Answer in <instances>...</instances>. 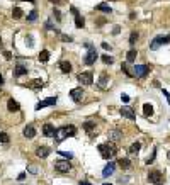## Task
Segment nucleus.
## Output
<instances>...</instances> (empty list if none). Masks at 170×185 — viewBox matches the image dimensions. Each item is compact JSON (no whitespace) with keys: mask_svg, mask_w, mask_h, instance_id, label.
I'll use <instances>...</instances> for the list:
<instances>
[{"mask_svg":"<svg viewBox=\"0 0 170 185\" xmlns=\"http://www.w3.org/2000/svg\"><path fill=\"white\" fill-rule=\"evenodd\" d=\"M99 153H100V156H102L104 160H111V158L116 156L118 148L114 146L112 143H106V145H100L99 146Z\"/></svg>","mask_w":170,"mask_h":185,"instance_id":"f257e3e1","label":"nucleus"},{"mask_svg":"<svg viewBox=\"0 0 170 185\" xmlns=\"http://www.w3.org/2000/svg\"><path fill=\"white\" fill-rule=\"evenodd\" d=\"M169 43H170V34L169 36H157V38L150 43V49L155 51V49H158L160 46H163V44H169Z\"/></svg>","mask_w":170,"mask_h":185,"instance_id":"f03ea898","label":"nucleus"},{"mask_svg":"<svg viewBox=\"0 0 170 185\" xmlns=\"http://www.w3.org/2000/svg\"><path fill=\"white\" fill-rule=\"evenodd\" d=\"M85 46L89 48V53H87V56H85L83 61H85V65H89L90 66V65H94V63L97 61V51H95V48H94L90 43H85Z\"/></svg>","mask_w":170,"mask_h":185,"instance_id":"7ed1b4c3","label":"nucleus"},{"mask_svg":"<svg viewBox=\"0 0 170 185\" xmlns=\"http://www.w3.org/2000/svg\"><path fill=\"white\" fill-rule=\"evenodd\" d=\"M55 170L60 173H66L71 170V163H68V160H58L55 161Z\"/></svg>","mask_w":170,"mask_h":185,"instance_id":"20e7f679","label":"nucleus"},{"mask_svg":"<svg viewBox=\"0 0 170 185\" xmlns=\"http://www.w3.org/2000/svg\"><path fill=\"white\" fill-rule=\"evenodd\" d=\"M83 95H85V92L82 90V87H77V88H71L70 90V97L73 102H82L83 100Z\"/></svg>","mask_w":170,"mask_h":185,"instance_id":"39448f33","label":"nucleus"},{"mask_svg":"<svg viewBox=\"0 0 170 185\" xmlns=\"http://www.w3.org/2000/svg\"><path fill=\"white\" fill-rule=\"evenodd\" d=\"M58 102V97H50V98H44V100H41L36 104V110H41V109L44 107H50V105H55Z\"/></svg>","mask_w":170,"mask_h":185,"instance_id":"423d86ee","label":"nucleus"},{"mask_svg":"<svg viewBox=\"0 0 170 185\" xmlns=\"http://www.w3.org/2000/svg\"><path fill=\"white\" fill-rule=\"evenodd\" d=\"M97 87H99L100 90H107V88H109V75H107L106 71L100 73L99 82H97Z\"/></svg>","mask_w":170,"mask_h":185,"instance_id":"0eeeda50","label":"nucleus"},{"mask_svg":"<svg viewBox=\"0 0 170 185\" xmlns=\"http://www.w3.org/2000/svg\"><path fill=\"white\" fill-rule=\"evenodd\" d=\"M148 71H150V66H146V65H136V66H134V77L145 78Z\"/></svg>","mask_w":170,"mask_h":185,"instance_id":"6e6552de","label":"nucleus"},{"mask_svg":"<svg viewBox=\"0 0 170 185\" xmlns=\"http://www.w3.org/2000/svg\"><path fill=\"white\" fill-rule=\"evenodd\" d=\"M78 82L83 85H90V83H94V75L90 71H82L78 75Z\"/></svg>","mask_w":170,"mask_h":185,"instance_id":"1a4fd4ad","label":"nucleus"},{"mask_svg":"<svg viewBox=\"0 0 170 185\" xmlns=\"http://www.w3.org/2000/svg\"><path fill=\"white\" fill-rule=\"evenodd\" d=\"M162 173L158 172V170H153V172H150L148 173V182L150 184H155V185H160L162 184Z\"/></svg>","mask_w":170,"mask_h":185,"instance_id":"9d476101","label":"nucleus"},{"mask_svg":"<svg viewBox=\"0 0 170 185\" xmlns=\"http://www.w3.org/2000/svg\"><path fill=\"white\" fill-rule=\"evenodd\" d=\"M119 112H121V116L126 117V119H131V121H134V119H136V114H134V110H133L131 107H128V105H126V107H122Z\"/></svg>","mask_w":170,"mask_h":185,"instance_id":"9b49d317","label":"nucleus"},{"mask_svg":"<svg viewBox=\"0 0 170 185\" xmlns=\"http://www.w3.org/2000/svg\"><path fill=\"white\" fill-rule=\"evenodd\" d=\"M55 133H56V129H55L53 124L48 122V124H44V126H43V134H44V136L51 138V136H55Z\"/></svg>","mask_w":170,"mask_h":185,"instance_id":"f8f14e48","label":"nucleus"},{"mask_svg":"<svg viewBox=\"0 0 170 185\" xmlns=\"http://www.w3.org/2000/svg\"><path fill=\"white\" fill-rule=\"evenodd\" d=\"M65 138H68L66 131H65V127H60V129H56V133H55V141H56V143H61Z\"/></svg>","mask_w":170,"mask_h":185,"instance_id":"ddd939ff","label":"nucleus"},{"mask_svg":"<svg viewBox=\"0 0 170 185\" xmlns=\"http://www.w3.org/2000/svg\"><path fill=\"white\" fill-rule=\"evenodd\" d=\"M114 170H116V163H107V165L104 166V170H102V177H109L114 173Z\"/></svg>","mask_w":170,"mask_h":185,"instance_id":"4468645a","label":"nucleus"},{"mask_svg":"<svg viewBox=\"0 0 170 185\" xmlns=\"http://www.w3.org/2000/svg\"><path fill=\"white\" fill-rule=\"evenodd\" d=\"M24 136L27 138V139H32V138L36 136V129H34L32 124H29V126L24 127Z\"/></svg>","mask_w":170,"mask_h":185,"instance_id":"2eb2a0df","label":"nucleus"},{"mask_svg":"<svg viewBox=\"0 0 170 185\" xmlns=\"http://www.w3.org/2000/svg\"><path fill=\"white\" fill-rule=\"evenodd\" d=\"M50 153H51V149L48 146H38V149H36V155L39 158H46Z\"/></svg>","mask_w":170,"mask_h":185,"instance_id":"dca6fc26","label":"nucleus"},{"mask_svg":"<svg viewBox=\"0 0 170 185\" xmlns=\"http://www.w3.org/2000/svg\"><path fill=\"white\" fill-rule=\"evenodd\" d=\"M27 87L32 88V90H39V88L44 87V83H43V80L36 78V80H32V82H29V83H27Z\"/></svg>","mask_w":170,"mask_h":185,"instance_id":"f3484780","label":"nucleus"},{"mask_svg":"<svg viewBox=\"0 0 170 185\" xmlns=\"http://www.w3.org/2000/svg\"><path fill=\"white\" fill-rule=\"evenodd\" d=\"M7 109H9L10 112H17L20 109V105H19V102H15L14 98H9L7 100Z\"/></svg>","mask_w":170,"mask_h":185,"instance_id":"a211bd4d","label":"nucleus"},{"mask_svg":"<svg viewBox=\"0 0 170 185\" xmlns=\"http://www.w3.org/2000/svg\"><path fill=\"white\" fill-rule=\"evenodd\" d=\"M121 138H122V133H121V131H118V129H112V131H109V139L112 141V143L119 141Z\"/></svg>","mask_w":170,"mask_h":185,"instance_id":"6ab92c4d","label":"nucleus"},{"mask_svg":"<svg viewBox=\"0 0 170 185\" xmlns=\"http://www.w3.org/2000/svg\"><path fill=\"white\" fill-rule=\"evenodd\" d=\"M24 75H27V68L22 65H17L14 70V77H24Z\"/></svg>","mask_w":170,"mask_h":185,"instance_id":"aec40b11","label":"nucleus"},{"mask_svg":"<svg viewBox=\"0 0 170 185\" xmlns=\"http://www.w3.org/2000/svg\"><path fill=\"white\" fill-rule=\"evenodd\" d=\"M60 70H61V73H70L71 71V63L70 61H61L60 63Z\"/></svg>","mask_w":170,"mask_h":185,"instance_id":"412c9836","label":"nucleus"},{"mask_svg":"<svg viewBox=\"0 0 170 185\" xmlns=\"http://www.w3.org/2000/svg\"><path fill=\"white\" fill-rule=\"evenodd\" d=\"M136 56H138L136 49H129V51H128V54H126V61H128V63H133V61L136 59Z\"/></svg>","mask_w":170,"mask_h":185,"instance_id":"4be33fe9","label":"nucleus"},{"mask_svg":"<svg viewBox=\"0 0 170 185\" xmlns=\"http://www.w3.org/2000/svg\"><path fill=\"white\" fill-rule=\"evenodd\" d=\"M140 148H141V143H138V141H136V143H133V145L129 146V149H128V151H129V155H136V153L140 151Z\"/></svg>","mask_w":170,"mask_h":185,"instance_id":"5701e85b","label":"nucleus"},{"mask_svg":"<svg viewBox=\"0 0 170 185\" xmlns=\"http://www.w3.org/2000/svg\"><path fill=\"white\" fill-rule=\"evenodd\" d=\"M118 165H119L121 168H124V170H128V168H131V161L128 158H121L119 161H118Z\"/></svg>","mask_w":170,"mask_h":185,"instance_id":"b1692460","label":"nucleus"},{"mask_svg":"<svg viewBox=\"0 0 170 185\" xmlns=\"http://www.w3.org/2000/svg\"><path fill=\"white\" fill-rule=\"evenodd\" d=\"M95 9L100 10V12H106V14H112V9H111L107 3H99V5H97Z\"/></svg>","mask_w":170,"mask_h":185,"instance_id":"393cba45","label":"nucleus"},{"mask_svg":"<svg viewBox=\"0 0 170 185\" xmlns=\"http://www.w3.org/2000/svg\"><path fill=\"white\" fill-rule=\"evenodd\" d=\"M48 59H50V51H48V49H43L39 53V61L41 63H46Z\"/></svg>","mask_w":170,"mask_h":185,"instance_id":"a878e982","label":"nucleus"},{"mask_svg":"<svg viewBox=\"0 0 170 185\" xmlns=\"http://www.w3.org/2000/svg\"><path fill=\"white\" fill-rule=\"evenodd\" d=\"M143 114H145L146 117L153 116V105H150V104H145V105H143Z\"/></svg>","mask_w":170,"mask_h":185,"instance_id":"bb28decb","label":"nucleus"},{"mask_svg":"<svg viewBox=\"0 0 170 185\" xmlns=\"http://www.w3.org/2000/svg\"><path fill=\"white\" fill-rule=\"evenodd\" d=\"M75 26H77L78 29H82V27L85 26V19L80 17V15H75Z\"/></svg>","mask_w":170,"mask_h":185,"instance_id":"cd10ccee","label":"nucleus"},{"mask_svg":"<svg viewBox=\"0 0 170 185\" xmlns=\"http://www.w3.org/2000/svg\"><path fill=\"white\" fill-rule=\"evenodd\" d=\"M83 127H85V131H87L89 134H92V131H94V127H95V122H92V121H87V122L83 124Z\"/></svg>","mask_w":170,"mask_h":185,"instance_id":"c85d7f7f","label":"nucleus"},{"mask_svg":"<svg viewBox=\"0 0 170 185\" xmlns=\"http://www.w3.org/2000/svg\"><path fill=\"white\" fill-rule=\"evenodd\" d=\"M65 131H66V134H68V136H75V134H77V127L75 126H65Z\"/></svg>","mask_w":170,"mask_h":185,"instance_id":"c756f323","label":"nucleus"},{"mask_svg":"<svg viewBox=\"0 0 170 185\" xmlns=\"http://www.w3.org/2000/svg\"><path fill=\"white\" fill-rule=\"evenodd\" d=\"M9 134H7V133H3V131H2V133H0V143H2V145H9Z\"/></svg>","mask_w":170,"mask_h":185,"instance_id":"7c9ffc66","label":"nucleus"},{"mask_svg":"<svg viewBox=\"0 0 170 185\" xmlns=\"http://www.w3.org/2000/svg\"><path fill=\"white\" fill-rule=\"evenodd\" d=\"M121 68H122V71H124V73L128 75V77H134V71H131V70H129L128 63H122V66H121Z\"/></svg>","mask_w":170,"mask_h":185,"instance_id":"2f4dec72","label":"nucleus"},{"mask_svg":"<svg viewBox=\"0 0 170 185\" xmlns=\"http://www.w3.org/2000/svg\"><path fill=\"white\" fill-rule=\"evenodd\" d=\"M12 17H14V19H20V17H22V10H20L19 7H15V9L12 10Z\"/></svg>","mask_w":170,"mask_h":185,"instance_id":"473e14b6","label":"nucleus"},{"mask_svg":"<svg viewBox=\"0 0 170 185\" xmlns=\"http://www.w3.org/2000/svg\"><path fill=\"white\" fill-rule=\"evenodd\" d=\"M36 19H38V12H36V10H31L29 14H27V20H29V22H34Z\"/></svg>","mask_w":170,"mask_h":185,"instance_id":"72a5a7b5","label":"nucleus"},{"mask_svg":"<svg viewBox=\"0 0 170 185\" xmlns=\"http://www.w3.org/2000/svg\"><path fill=\"white\" fill-rule=\"evenodd\" d=\"M102 61H104L106 65H112V63H114V58L109 56V54H104V56H102Z\"/></svg>","mask_w":170,"mask_h":185,"instance_id":"f704fd0d","label":"nucleus"},{"mask_svg":"<svg viewBox=\"0 0 170 185\" xmlns=\"http://www.w3.org/2000/svg\"><path fill=\"white\" fill-rule=\"evenodd\" d=\"M136 39H138V32H131V36H129V44L131 46L136 43Z\"/></svg>","mask_w":170,"mask_h":185,"instance_id":"c9c22d12","label":"nucleus"},{"mask_svg":"<svg viewBox=\"0 0 170 185\" xmlns=\"http://www.w3.org/2000/svg\"><path fill=\"white\" fill-rule=\"evenodd\" d=\"M53 15H55V19H56V20H61V19H63V17H61V12L58 9L53 10Z\"/></svg>","mask_w":170,"mask_h":185,"instance_id":"e433bc0d","label":"nucleus"},{"mask_svg":"<svg viewBox=\"0 0 170 185\" xmlns=\"http://www.w3.org/2000/svg\"><path fill=\"white\" fill-rule=\"evenodd\" d=\"M58 153H60L61 156H65L66 160H71V158H73V155H71V153H66V151H58Z\"/></svg>","mask_w":170,"mask_h":185,"instance_id":"4c0bfd02","label":"nucleus"},{"mask_svg":"<svg viewBox=\"0 0 170 185\" xmlns=\"http://www.w3.org/2000/svg\"><path fill=\"white\" fill-rule=\"evenodd\" d=\"M46 29H48V31H56V27H53V22L48 20V22H46Z\"/></svg>","mask_w":170,"mask_h":185,"instance_id":"58836bf2","label":"nucleus"},{"mask_svg":"<svg viewBox=\"0 0 170 185\" xmlns=\"http://www.w3.org/2000/svg\"><path fill=\"white\" fill-rule=\"evenodd\" d=\"M121 98H122V102H124V104H128V102H129V95H126V94H122Z\"/></svg>","mask_w":170,"mask_h":185,"instance_id":"ea45409f","label":"nucleus"},{"mask_svg":"<svg viewBox=\"0 0 170 185\" xmlns=\"http://www.w3.org/2000/svg\"><path fill=\"white\" fill-rule=\"evenodd\" d=\"M121 32V27L119 26H114V29H112V34H119Z\"/></svg>","mask_w":170,"mask_h":185,"instance_id":"a19ab883","label":"nucleus"},{"mask_svg":"<svg viewBox=\"0 0 170 185\" xmlns=\"http://www.w3.org/2000/svg\"><path fill=\"white\" fill-rule=\"evenodd\" d=\"M3 56H5V59H12V53H10V51H5Z\"/></svg>","mask_w":170,"mask_h":185,"instance_id":"79ce46f5","label":"nucleus"},{"mask_svg":"<svg viewBox=\"0 0 170 185\" xmlns=\"http://www.w3.org/2000/svg\"><path fill=\"white\" fill-rule=\"evenodd\" d=\"M50 2H51V3H55V5H61L65 0H50Z\"/></svg>","mask_w":170,"mask_h":185,"instance_id":"37998d69","label":"nucleus"},{"mask_svg":"<svg viewBox=\"0 0 170 185\" xmlns=\"http://www.w3.org/2000/svg\"><path fill=\"white\" fill-rule=\"evenodd\" d=\"M61 39H63V41H66V43H70V41H71L70 36H65V34H61Z\"/></svg>","mask_w":170,"mask_h":185,"instance_id":"c03bdc74","label":"nucleus"},{"mask_svg":"<svg viewBox=\"0 0 170 185\" xmlns=\"http://www.w3.org/2000/svg\"><path fill=\"white\" fill-rule=\"evenodd\" d=\"M26 41H27V44H29V46H32V44H34V43H32V36H27V38H26Z\"/></svg>","mask_w":170,"mask_h":185,"instance_id":"a18cd8bd","label":"nucleus"},{"mask_svg":"<svg viewBox=\"0 0 170 185\" xmlns=\"http://www.w3.org/2000/svg\"><path fill=\"white\" fill-rule=\"evenodd\" d=\"M71 14H75V15H78V10H77V9H75V7H71Z\"/></svg>","mask_w":170,"mask_h":185,"instance_id":"49530a36","label":"nucleus"},{"mask_svg":"<svg viewBox=\"0 0 170 185\" xmlns=\"http://www.w3.org/2000/svg\"><path fill=\"white\" fill-rule=\"evenodd\" d=\"M102 48H104V49H111V46L107 44V43H102Z\"/></svg>","mask_w":170,"mask_h":185,"instance_id":"de8ad7c7","label":"nucleus"},{"mask_svg":"<svg viewBox=\"0 0 170 185\" xmlns=\"http://www.w3.org/2000/svg\"><path fill=\"white\" fill-rule=\"evenodd\" d=\"M128 182V178H119V185H122V184H126Z\"/></svg>","mask_w":170,"mask_h":185,"instance_id":"09e8293b","label":"nucleus"},{"mask_svg":"<svg viewBox=\"0 0 170 185\" xmlns=\"http://www.w3.org/2000/svg\"><path fill=\"white\" fill-rule=\"evenodd\" d=\"M24 178H26V173H20V175L17 177V180H24Z\"/></svg>","mask_w":170,"mask_h":185,"instance_id":"8fccbe9b","label":"nucleus"},{"mask_svg":"<svg viewBox=\"0 0 170 185\" xmlns=\"http://www.w3.org/2000/svg\"><path fill=\"white\" fill-rule=\"evenodd\" d=\"M80 185H92L90 182H87V180H83V182H80Z\"/></svg>","mask_w":170,"mask_h":185,"instance_id":"3c124183","label":"nucleus"},{"mask_svg":"<svg viewBox=\"0 0 170 185\" xmlns=\"http://www.w3.org/2000/svg\"><path fill=\"white\" fill-rule=\"evenodd\" d=\"M2 85H3V77L0 75V87H2Z\"/></svg>","mask_w":170,"mask_h":185,"instance_id":"603ef678","label":"nucleus"},{"mask_svg":"<svg viewBox=\"0 0 170 185\" xmlns=\"http://www.w3.org/2000/svg\"><path fill=\"white\" fill-rule=\"evenodd\" d=\"M26 2H29V3H34V2H36V0H26Z\"/></svg>","mask_w":170,"mask_h":185,"instance_id":"864d4df0","label":"nucleus"},{"mask_svg":"<svg viewBox=\"0 0 170 185\" xmlns=\"http://www.w3.org/2000/svg\"><path fill=\"white\" fill-rule=\"evenodd\" d=\"M167 156H169V160H170V151H169V155H167Z\"/></svg>","mask_w":170,"mask_h":185,"instance_id":"5fc2aeb1","label":"nucleus"},{"mask_svg":"<svg viewBox=\"0 0 170 185\" xmlns=\"http://www.w3.org/2000/svg\"><path fill=\"white\" fill-rule=\"evenodd\" d=\"M0 46H2V38H0Z\"/></svg>","mask_w":170,"mask_h":185,"instance_id":"6e6d98bb","label":"nucleus"},{"mask_svg":"<svg viewBox=\"0 0 170 185\" xmlns=\"http://www.w3.org/2000/svg\"><path fill=\"white\" fill-rule=\"evenodd\" d=\"M104 185H111V184H104Z\"/></svg>","mask_w":170,"mask_h":185,"instance_id":"4d7b16f0","label":"nucleus"}]
</instances>
